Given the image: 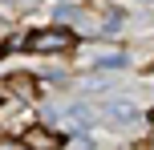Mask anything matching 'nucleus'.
Masks as SVG:
<instances>
[{
  "label": "nucleus",
  "instance_id": "1",
  "mask_svg": "<svg viewBox=\"0 0 154 150\" xmlns=\"http://www.w3.org/2000/svg\"><path fill=\"white\" fill-rule=\"evenodd\" d=\"M24 49L37 53V57H65V53L77 49V32L53 20V24H45V29H32L29 37H24Z\"/></svg>",
  "mask_w": 154,
  "mask_h": 150
},
{
  "label": "nucleus",
  "instance_id": "2",
  "mask_svg": "<svg viewBox=\"0 0 154 150\" xmlns=\"http://www.w3.org/2000/svg\"><path fill=\"white\" fill-rule=\"evenodd\" d=\"M53 20L65 24V29H73V32H81V37H97L93 16L85 12V8H77V4H57V8H53Z\"/></svg>",
  "mask_w": 154,
  "mask_h": 150
},
{
  "label": "nucleus",
  "instance_id": "3",
  "mask_svg": "<svg viewBox=\"0 0 154 150\" xmlns=\"http://www.w3.org/2000/svg\"><path fill=\"white\" fill-rule=\"evenodd\" d=\"M20 142H24V150H61V134L53 126H29Z\"/></svg>",
  "mask_w": 154,
  "mask_h": 150
},
{
  "label": "nucleus",
  "instance_id": "4",
  "mask_svg": "<svg viewBox=\"0 0 154 150\" xmlns=\"http://www.w3.org/2000/svg\"><path fill=\"white\" fill-rule=\"evenodd\" d=\"M106 118L114 122V126H130V122H138V106L134 102H106Z\"/></svg>",
  "mask_w": 154,
  "mask_h": 150
},
{
  "label": "nucleus",
  "instance_id": "5",
  "mask_svg": "<svg viewBox=\"0 0 154 150\" xmlns=\"http://www.w3.org/2000/svg\"><path fill=\"white\" fill-rule=\"evenodd\" d=\"M122 29H126V12H122V8H109V12L101 16V24H97L101 37H118Z\"/></svg>",
  "mask_w": 154,
  "mask_h": 150
},
{
  "label": "nucleus",
  "instance_id": "6",
  "mask_svg": "<svg viewBox=\"0 0 154 150\" xmlns=\"http://www.w3.org/2000/svg\"><path fill=\"white\" fill-rule=\"evenodd\" d=\"M37 85H41V81L29 77V73H12V77H8V89H12L16 97H32V93H37Z\"/></svg>",
  "mask_w": 154,
  "mask_h": 150
},
{
  "label": "nucleus",
  "instance_id": "7",
  "mask_svg": "<svg viewBox=\"0 0 154 150\" xmlns=\"http://www.w3.org/2000/svg\"><path fill=\"white\" fill-rule=\"evenodd\" d=\"M61 118H69L73 130H89V126H93V110H89V106H69Z\"/></svg>",
  "mask_w": 154,
  "mask_h": 150
},
{
  "label": "nucleus",
  "instance_id": "8",
  "mask_svg": "<svg viewBox=\"0 0 154 150\" xmlns=\"http://www.w3.org/2000/svg\"><path fill=\"white\" fill-rule=\"evenodd\" d=\"M126 65H130V57L118 53V49H114V53H106V57H97V69H126Z\"/></svg>",
  "mask_w": 154,
  "mask_h": 150
},
{
  "label": "nucleus",
  "instance_id": "9",
  "mask_svg": "<svg viewBox=\"0 0 154 150\" xmlns=\"http://www.w3.org/2000/svg\"><path fill=\"white\" fill-rule=\"evenodd\" d=\"M0 150H24V142H16L12 134H0Z\"/></svg>",
  "mask_w": 154,
  "mask_h": 150
},
{
  "label": "nucleus",
  "instance_id": "10",
  "mask_svg": "<svg viewBox=\"0 0 154 150\" xmlns=\"http://www.w3.org/2000/svg\"><path fill=\"white\" fill-rule=\"evenodd\" d=\"M4 4H32V0H4Z\"/></svg>",
  "mask_w": 154,
  "mask_h": 150
},
{
  "label": "nucleus",
  "instance_id": "11",
  "mask_svg": "<svg viewBox=\"0 0 154 150\" xmlns=\"http://www.w3.org/2000/svg\"><path fill=\"white\" fill-rule=\"evenodd\" d=\"M146 122H150V126H154V110H150V114H146Z\"/></svg>",
  "mask_w": 154,
  "mask_h": 150
},
{
  "label": "nucleus",
  "instance_id": "12",
  "mask_svg": "<svg viewBox=\"0 0 154 150\" xmlns=\"http://www.w3.org/2000/svg\"><path fill=\"white\" fill-rule=\"evenodd\" d=\"M142 4H154V0H142Z\"/></svg>",
  "mask_w": 154,
  "mask_h": 150
},
{
  "label": "nucleus",
  "instance_id": "13",
  "mask_svg": "<svg viewBox=\"0 0 154 150\" xmlns=\"http://www.w3.org/2000/svg\"><path fill=\"white\" fill-rule=\"evenodd\" d=\"M0 97H4V89H0Z\"/></svg>",
  "mask_w": 154,
  "mask_h": 150
}]
</instances>
